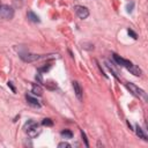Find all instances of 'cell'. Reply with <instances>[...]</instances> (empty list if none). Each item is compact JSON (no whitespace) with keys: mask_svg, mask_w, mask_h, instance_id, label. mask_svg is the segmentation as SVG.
<instances>
[{"mask_svg":"<svg viewBox=\"0 0 148 148\" xmlns=\"http://www.w3.org/2000/svg\"><path fill=\"white\" fill-rule=\"evenodd\" d=\"M127 69H128L133 75H135V76H140V75L142 74V71H141L136 65H133V64H132L130 67H127Z\"/></svg>","mask_w":148,"mask_h":148,"instance_id":"9c48e42d","label":"cell"},{"mask_svg":"<svg viewBox=\"0 0 148 148\" xmlns=\"http://www.w3.org/2000/svg\"><path fill=\"white\" fill-rule=\"evenodd\" d=\"M74 10H75V14L81 18V20H84L89 16V10L87 7L84 6H80V5H76L74 6Z\"/></svg>","mask_w":148,"mask_h":148,"instance_id":"277c9868","label":"cell"},{"mask_svg":"<svg viewBox=\"0 0 148 148\" xmlns=\"http://www.w3.org/2000/svg\"><path fill=\"white\" fill-rule=\"evenodd\" d=\"M135 133H136V135H138L140 139H142V140H145V141H147V140H148V138H147V135L145 134L143 130H142L139 125H136V126H135Z\"/></svg>","mask_w":148,"mask_h":148,"instance_id":"8fae6325","label":"cell"},{"mask_svg":"<svg viewBox=\"0 0 148 148\" xmlns=\"http://www.w3.org/2000/svg\"><path fill=\"white\" fill-rule=\"evenodd\" d=\"M8 87H10V89L13 90V91H15V88H14V86H13V82H8Z\"/></svg>","mask_w":148,"mask_h":148,"instance_id":"ffe728a7","label":"cell"},{"mask_svg":"<svg viewBox=\"0 0 148 148\" xmlns=\"http://www.w3.org/2000/svg\"><path fill=\"white\" fill-rule=\"evenodd\" d=\"M128 34H130V35H131V36H132L133 38H136V34H135V32H134L133 30H131V29H128Z\"/></svg>","mask_w":148,"mask_h":148,"instance_id":"d6986e66","label":"cell"},{"mask_svg":"<svg viewBox=\"0 0 148 148\" xmlns=\"http://www.w3.org/2000/svg\"><path fill=\"white\" fill-rule=\"evenodd\" d=\"M24 131L28 133V135H30L31 138H36L37 135L40 134V127L39 125L34 121V120H28L24 125Z\"/></svg>","mask_w":148,"mask_h":148,"instance_id":"6da1fadb","label":"cell"},{"mask_svg":"<svg viewBox=\"0 0 148 148\" xmlns=\"http://www.w3.org/2000/svg\"><path fill=\"white\" fill-rule=\"evenodd\" d=\"M126 88H127V89L130 90V92H132L134 96H136V97H139V98H143L145 101H147L146 92H145L142 89H140L139 87H136L134 83L127 82V83H126Z\"/></svg>","mask_w":148,"mask_h":148,"instance_id":"3957f363","label":"cell"},{"mask_svg":"<svg viewBox=\"0 0 148 148\" xmlns=\"http://www.w3.org/2000/svg\"><path fill=\"white\" fill-rule=\"evenodd\" d=\"M27 16H28V18H29V21H31V22H35V23H38L40 20H39V17L34 13V12H31V10H29L28 13H27Z\"/></svg>","mask_w":148,"mask_h":148,"instance_id":"7c38bea8","label":"cell"},{"mask_svg":"<svg viewBox=\"0 0 148 148\" xmlns=\"http://www.w3.org/2000/svg\"><path fill=\"white\" fill-rule=\"evenodd\" d=\"M25 99H27V102H28L29 105H31V106H34V108H40V103H39L36 98L31 97L30 95H25Z\"/></svg>","mask_w":148,"mask_h":148,"instance_id":"ba28073f","label":"cell"},{"mask_svg":"<svg viewBox=\"0 0 148 148\" xmlns=\"http://www.w3.org/2000/svg\"><path fill=\"white\" fill-rule=\"evenodd\" d=\"M42 125H43V126H52V125H53V121H52L50 118H45V119H43Z\"/></svg>","mask_w":148,"mask_h":148,"instance_id":"5bb4252c","label":"cell"},{"mask_svg":"<svg viewBox=\"0 0 148 148\" xmlns=\"http://www.w3.org/2000/svg\"><path fill=\"white\" fill-rule=\"evenodd\" d=\"M73 88H74V92H75V96L77 97L79 101H82V95H83V90L80 86V83L77 81H74L73 82Z\"/></svg>","mask_w":148,"mask_h":148,"instance_id":"52a82bcc","label":"cell"},{"mask_svg":"<svg viewBox=\"0 0 148 148\" xmlns=\"http://www.w3.org/2000/svg\"><path fill=\"white\" fill-rule=\"evenodd\" d=\"M31 92L34 95H36V96H42L43 95V89H42V87L39 84L34 83L32 84V88H31Z\"/></svg>","mask_w":148,"mask_h":148,"instance_id":"30bf717a","label":"cell"},{"mask_svg":"<svg viewBox=\"0 0 148 148\" xmlns=\"http://www.w3.org/2000/svg\"><path fill=\"white\" fill-rule=\"evenodd\" d=\"M14 8L8 5H0V21H8L14 17Z\"/></svg>","mask_w":148,"mask_h":148,"instance_id":"7a4b0ae2","label":"cell"},{"mask_svg":"<svg viewBox=\"0 0 148 148\" xmlns=\"http://www.w3.org/2000/svg\"><path fill=\"white\" fill-rule=\"evenodd\" d=\"M20 57L23 61L27 62H31V61H36L38 59L44 58V56H39V54H32V53H20Z\"/></svg>","mask_w":148,"mask_h":148,"instance_id":"5b68a950","label":"cell"},{"mask_svg":"<svg viewBox=\"0 0 148 148\" xmlns=\"http://www.w3.org/2000/svg\"><path fill=\"white\" fill-rule=\"evenodd\" d=\"M81 135H82V139H83V141H84V145L88 147V146H89V143H88L87 136H86V134H84V132H83V131H81Z\"/></svg>","mask_w":148,"mask_h":148,"instance_id":"e0dca14e","label":"cell"},{"mask_svg":"<svg viewBox=\"0 0 148 148\" xmlns=\"http://www.w3.org/2000/svg\"><path fill=\"white\" fill-rule=\"evenodd\" d=\"M61 136L62 138H65V139H71L72 136H73V133L69 131V130H64V131H61Z\"/></svg>","mask_w":148,"mask_h":148,"instance_id":"4fadbf2b","label":"cell"},{"mask_svg":"<svg viewBox=\"0 0 148 148\" xmlns=\"http://www.w3.org/2000/svg\"><path fill=\"white\" fill-rule=\"evenodd\" d=\"M112 57H113V59H114V61L119 65V66H123V67H130L131 65H132V62L130 61V60H126V59H124V58H121L120 56H118V54H116V53H112Z\"/></svg>","mask_w":148,"mask_h":148,"instance_id":"8992f818","label":"cell"},{"mask_svg":"<svg viewBox=\"0 0 148 148\" xmlns=\"http://www.w3.org/2000/svg\"><path fill=\"white\" fill-rule=\"evenodd\" d=\"M50 68H51V64L49 62V64H46L45 66H43V67H39V68H38V72H47Z\"/></svg>","mask_w":148,"mask_h":148,"instance_id":"9a60e30c","label":"cell"},{"mask_svg":"<svg viewBox=\"0 0 148 148\" xmlns=\"http://www.w3.org/2000/svg\"><path fill=\"white\" fill-rule=\"evenodd\" d=\"M36 80H37L39 83H42V82H43V79H42V74H40V73H38V74L36 75Z\"/></svg>","mask_w":148,"mask_h":148,"instance_id":"ac0fdd59","label":"cell"},{"mask_svg":"<svg viewBox=\"0 0 148 148\" xmlns=\"http://www.w3.org/2000/svg\"><path fill=\"white\" fill-rule=\"evenodd\" d=\"M58 147H59V148H71V145H69L68 142H60V143L58 145Z\"/></svg>","mask_w":148,"mask_h":148,"instance_id":"2e32d148","label":"cell"}]
</instances>
